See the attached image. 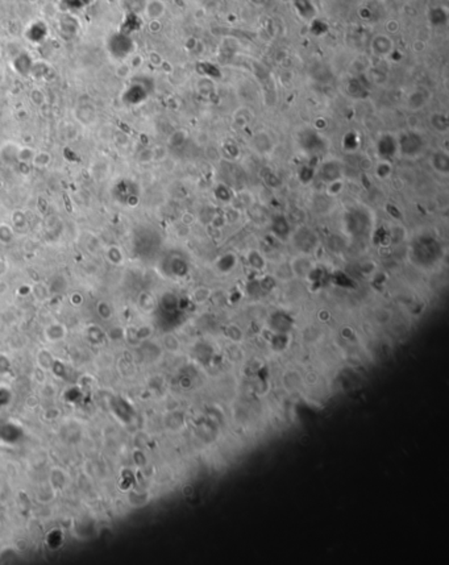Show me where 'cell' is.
Wrapping results in <instances>:
<instances>
[{
	"label": "cell",
	"mask_w": 449,
	"mask_h": 565,
	"mask_svg": "<svg viewBox=\"0 0 449 565\" xmlns=\"http://www.w3.org/2000/svg\"><path fill=\"white\" fill-rule=\"evenodd\" d=\"M107 49L112 57L117 60H124L131 56L132 51L135 50V41L132 40L129 34L117 31L108 37Z\"/></svg>",
	"instance_id": "cell-1"
},
{
	"label": "cell",
	"mask_w": 449,
	"mask_h": 565,
	"mask_svg": "<svg viewBox=\"0 0 449 565\" xmlns=\"http://www.w3.org/2000/svg\"><path fill=\"white\" fill-rule=\"evenodd\" d=\"M398 148H401L403 153L406 154H415L419 153L423 148V140L418 133L414 132H407L399 137L398 140Z\"/></svg>",
	"instance_id": "cell-2"
},
{
	"label": "cell",
	"mask_w": 449,
	"mask_h": 565,
	"mask_svg": "<svg viewBox=\"0 0 449 565\" xmlns=\"http://www.w3.org/2000/svg\"><path fill=\"white\" fill-rule=\"evenodd\" d=\"M370 49L374 56L386 57L394 50V41L386 33L375 34L370 42Z\"/></svg>",
	"instance_id": "cell-3"
},
{
	"label": "cell",
	"mask_w": 449,
	"mask_h": 565,
	"mask_svg": "<svg viewBox=\"0 0 449 565\" xmlns=\"http://www.w3.org/2000/svg\"><path fill=\"white\" fill-rule=\"evenodd\" d=\"M293 5H294L296 14L300 19H303L304 21H312L316 17V7L313 4L312 0H291Z\"/></svg>",
	"instance_id": "cell-4"
},
{
	"label": "cell",
	"mask_w": 449,
	"mask_h": 565,
	"mask_svg": "<svg viewBox=\"0 0 449 565\" xmlns=\"http://www.w3.org/2000/svg\"><path fill=\"white\" fill-rule=\"evenodd\" d=\"M47 25L44 21H34L29 25V28L25 32V37L28 38L29 41L38 45L40 42L45 41V38L47 37Z\"/></svg>",
	"instance_id": "cell-5"
},
{
	"label": "cell",
	"mask_w": 449,
	"mask_h": 565,
	"mask_svg": "<svg viewBox=\"0 0 449 565\" xmlns=\"http://www.w3.org/2000/svg\"><path fill=\"white\" fill-rule=\"evenodd\" d=\"M142 12H145V16L150 21L159 20L166 12V5L162 0H148Z\"/></svg>",
	"instance_id": "cell-6"
},
{
	"label": "cell",
	"mask_w": 449,
	"mask_h": 565,
	"mask_svg": "<svg viewBox=\"0 0 449 565\" xmlns=\"http://www.w3.org/2000/svg\"><path fill=\"white\" fill-rule=\"evenodd\" d=\"M60 32L63 37H73L78 32V21L71 14L63 15L60 19Z\"/></svg>",
	"instance_id": "cell-7"
},
{
	"label": "cell",
	"mask_w": 449,
	"mask_h": 565,
	"mask_svg": "<svg viewBox=\"0 0 449 565\" xmlns=\"http://www.w3.org/2000/svg\"><path fill=\"white\" fill-rule=\"evenodd\" d=\"M449 15L444 7H434L428 12V21L432 27H444L447 25Z\"/></svg>",
	"instance_id": "cell-8"
},
{
	"label": "cell",
	"mask_w": 449,
	"mask_h": 565,
	"mask_svg": "<svg viewBox=\"0 0 449 565\" xmlns=\"http://www.w3.org/2000/svg\"><path fill=\"white\" fill-rule=\"evenodd\" d=\"M14 66H15V69L19 71V73H23V74H28V73H31V71H32V66H33L32 57L29 56L28 53L21 51V53H19L17 56L15 57Z\"/></svg>",
	"instance_id": "cell-9"
},
{
	"label": "cell",
	"mask_w": 449,
	"mask_h": 565,
	"mask_svg": "<svg viewBox=\"0 0 449 565\" xmlns=\"http://www.w3.org/2000/svg\"><path fill=\"white\" fill-rule=\"evenodd\" d=\"M140 25L141 24L139 15L135 14V12H128L125 16V19H124V21H123L122 24V28L119 29V31L131 36L132 33L136 32L137 29H140Z\"/></svg>",
	"instance_id": "cell-10"
},
{
	"label": "cell",
	"mask_w": 449,
	"mask_h": 565,
	"mask_svg": "<svg viewBox=\"0 0 449 565\" xmlns=\"http://www.w3.org/2000/svg\"><path fill=\"white\" fill-rule=\"evenodd\" d=\"M95 0H61L60 5H61V10L67 12V14H73L77 11H80L89 7L94 3Z\"/></svg>",
	"instance_id": "cell-11"
},
{
	"label": "cell",
	"mask_w": 449,
	"mask_h": 565,
	"mask_svg": "<svg viewBox=\"0 0 449 565\" xmlns=\"http://www.w3.org/2000/svg\"><path fill=\"white\" fill-rule=\"evenodd\" d=\"M378 150L382 156H393L398 150V140L391 135H385L378 142Z\"/></svg>",
	"instance_id": "cell-12"
},
{
	"label": "cell",
	"mask_w": 449,
	"mask_h": 565,
	"mask_svg": "<svg viewBox=\"0 0 449 565\" xmlns=\"http://www.w3.org/2000/svg\"><path fill=\"white\" fill-rule=\"evenodd\" d=\"M431 123H432V126H434V128H435L436 131L445 132L448 129V120H447V117H445L444 115H441V113H435V115H432Z\"/></svg>",
	"instance_id": "cell-13"
},
{
	"label": "cell",
	"mask_w": 449,
	"mask_h": 565,
	"mask_svg": "<svg viewBox=\"0 0 449 565\" xmlns=\"http://www.w3.org/2000/svg\"><path fill=\"white\" fill-rule=\"evenodd\" d=\"M148 0H126V7L129 8V12L139 14V11H144Z\"/></svg>",
	"instance_id": "cell-14"
},
{
	"label": "cell",
	"mask_w": 449,
	"mask_h": 565,
	"mask_svg": "<svg viewBox=\"0 0 449 565\" xmlns=\"http://www.w3.org/2000/svg\"><path fill=\"white\" fill-rule=\"evenodd\" d=\"M377 1H379V3H385L386 0H377Z\"/></svg>",
	"instance_id": "cell-15"
},
{
	"label": "cell",
	"mask_w": 449,
	"mask_h": 565,
	"mask_svg": "<svg viewBox=\"0 0 449 565\" xmlns=\"http://www.w3.org/2000/svg\"><path fill=\"white\" fill-rule=\"evenodd\" d=\"M1 53H3V50H1V47H0V57H1Z\"/></svg>",
	"instance_id": "cell-16"
}]
</instances>
